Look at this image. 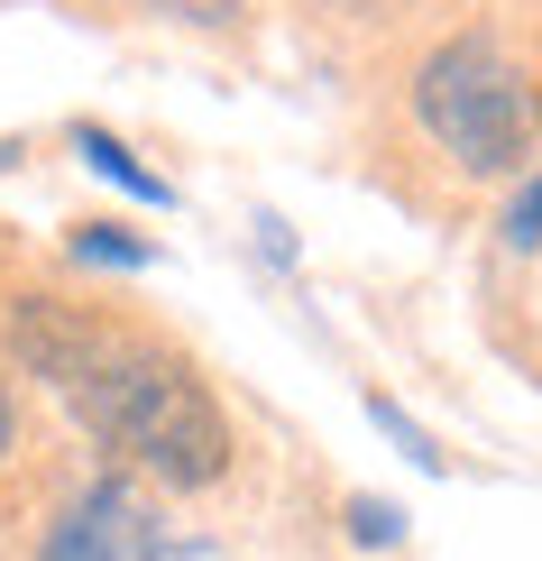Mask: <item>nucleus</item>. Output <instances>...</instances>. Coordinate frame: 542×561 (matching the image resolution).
Returning a JSON list of instances; mask_svg holds the SVG:
<instances>
[{
    "instance_id": "f257e3e1",
    "label": "nucleus",
    "mask_w": 542,
    "mask_h": 561,
    "mask_svg": "<svg viewBox=\"0 0 542 561\" xmlns=\"http://www.w3.org/2000/svg\"><path fill=\"white\" fill-rule=\"evenodd\" d=\"M65 405L83 414V433L102 451H120L129 470H148L157 488H211L230 470V424L203 396V378L166 350L129 341L102 322V341L83 350V368L65 378Z\"/></svg>"
},
{
    "instance_id": "f03ea898",
    "label": "nucleus",
    "mask_w": 542,
    "mask_h": 561,
    "mask_svg": "<svg viewBox=\"0 0 542 561\" xmlns=\"http://www.w3.org/2000/svg\"><path fill=\"white\" fill-rule=\"evenodd\" d=\"M414 121L433 129L469 175H506V167H524L542 102L487 37H451V46H433L423 75H414Z\"/></svg>"
},
{
    "instance_id": "7ed1b4c3",
    "label": "nucleus",
    "mask_w": 542,
    "mask_h": 561,
    "mask_svg": "<svg viewBox=\"0 0 542 561\" xmlns=\"http://www.w3.org/2000/svg\"><path fill=\"white\" fill-rule=\"evenodd\" d=\"M46 561H166V525L129 479H102L46 525Z\"/></svg>"
},
{
    "instance_id": "20e7f679",
    "label": "nucleus",
    "mask_w": 542,
    "mask_h": 561,
    "mask_svg": "<svg viewBox=\"0 0 542 561\" xmlns=\"http://www.w3.org/2000/svg\"><path fill=\"white\" fill-rule=\"evenodd\" d=\"M92 341H102V322H92L83 304H46V295H28V304L10 313V350H19V368H37V378H56V387L83 368V350H92Z\"/></svg>"
},
{
    "instance_id": "39448f33",
    "label": "nucleus",
    "mask_w": 542,
    "mask_h": 561,
    "mask_svg": "<svg viewBox=\"0 0 542 561\" xmlns=\"http://www.w3.org/2000/svg\"><path fill=\"white\" fill-rule=\"evenodd\" d=\"M74 157H83L92 175H111V184H120V194L157 203V213H166V203H175V184H166V175H148V167H138V157H129V148H120V138H111L102 121H74Z\"/></svg>"
},
{
    "instance_id": "423d86ee",
    "label": "nucleus",
    "mask_w": 542,
    "mask_h": 561,
    "mask_svg": "<svg viewBox=\"0 0 542 561\" xmlns=\"http://www.w3.org/2000/svg\"><path fill=\"white\" fill-rule=\"evenodd\" d=\"M74 259H92V267H148L157 249L148 240H120L111 221H74Z\"/></svg>"
},
{
    "instance_id": "0eeeda50",
    "label": "nucleus",
    "mask_w": 542,
    "mask_h": 561,
    "mask_svg": "<svg viewBox=\"0 0 542 561\" xmlns=\"http://www.w3.org/2000/svg\"><path fill=\"white\" fill-rule=\"evenodd\" d=\"M349 534H359V543H395V534H405V506L359 497V506H349Z\"/></svg>"
},
{
    "instance_id": "6e6552de",
    "label": "nucleus",
    "mask_w": 542,
    "mask_h": 561,
    "mask_svg": "<svg viewBox=\"0 0 542 561\" xmlns=\"http://www.w3.org/2000/svg\"><path fill=\"white\" fill-rule=\"evenodd\" d=\"M506 240H515V249H533V240H542V175L506 203Z\"/></svg>"
},
{
    "instance_id": "1a4fd4ad",
    "label": "nucleus",
    "mask_w": 542,
    "mask_h": 561,
    "mask_svg": "<svg viewBox=\"0 0 542 561\" xmlns=\"http://www.w3.org/2000/svg\"><path fill=\"white\" fill-rule=\"evenodd\" d=\"M157 10H166V19H194V28H221L240 0H157Z\"/></svg>"
},
{
    "instance_id": "9d476101",
    "label": "nucleus",
    "mask_w": 542,
    "mask_h": 561,
    "mask_svg": "<svg viewBox=\"0 0 542 561\" xmlns=\"http://www.w3.org/2000/svg\"><path fill=\"white\" fill-rule=\"evenodd\" d=\"M10 442H19V405H10V387H0V460H10Z\"/></svg>"
}]
</instances>
